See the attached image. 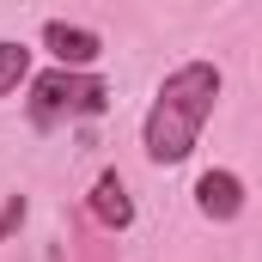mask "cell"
<instances>
[{
    "mask_svg": "<svg viewBox=\"0 0 262 262\" xmlns=\"http://www.w3.org/2000/svg\"><path fill=\"white\" fill-rule=\"evenodd\" d=\"M110 110V85L98 73H67V67H49V73H31V98H25V116L31 128H61V122H79V116H104Z\"/></svg>",
    "mask_w": 262,
    "mask_h": 262,
    "instance_id": "cell-2",
    "label": "cell"
},
{
    "mask_svg": "<svg viewBox=\"0 0 262 262\" xmlns=\"http://www.w3.org/2000/svg\"><path fill=\"white\" fill-rule=\"evenodd\" d=\"M244 201H250L244 177H238V171H226V165H213V171H201V177H195V213H201V220H213V226L238 220V213H244Z\"/></svg>",
    "mask_w": 262,
    "mask_h": 262,
    "instance_id": "cell-4",
    "label": "cell"
},
{
    "mask_svg": "<svg viewBox=\"0 0 262 262\" xmlns=\"http://www.w3.org/2000/svg\"><path fill=\"white\" fill-rule=\"evenodd\" d=\"M25 213H31V201H25V195H6V201H0V244L25 226Z\"/></svg>",
    "mask_w": 262,
    "mask_h": 262,
    "instance_id": "cell-7",
    "label": "cell"
},
{
    "mask_svg": "<svg viewBox=\"0 0 262 262\" xmlns=\"http://www.w3.org/2000/svg\"><path fill=\"white\" fill-rule=\"evenodd\" d=\"M37 43H43V49L55 55V67H67V73H92V61L104 55V37H98L92 25H67V18H43Z\"/></svg>",
    "mask_w": 262,
    "mask_h": 262,
    "instance_id": "cell-3",
    "label": "cell"
},
{
    "mask_svg": "<svg viewBox=\"0 0 262 262\" xmlns=\"http://www.w3.org/2000/svg\"><path fill=\"white\" fill-rule=\"evenodd\" d=\"M220 92H226V73H220L213 61H183V67H171V73L159 79L152 104H146L140 152H146L152 165H183V159L201 146V128H207Z\"/></svg>",
    "mask_w": 262,
    "mask_h": 262,
    "instance_id": "cell-1",
    "label": "cell"
},
{
    "mask_svg": "<svg viewBox=\"0 0 262 262\" xmlns=\"http://www.w3.org/2000/svg\"><path fill=\"white\" fill-rule=\"evenodd\" d=\"M18 85H31V49L18 37H0V98H12Z\"/></svg>",
    "mask_w": 262,
    "mask_h": 262,
    "instance_id": "cell-6",
    "label": "cell"
},
{
    "mask_svg": "<svg viewBox=\"0 0 262 262\" xmlns=\"http://www.w3.org/2000/svg\"><path fill=\"white\" fill-rule=\"evenodd\" d=\"M92 220L104 232H128L134 226V195L122 183V171H98V183H92Z\"/></svg>",
    "mask_w": 262,
    "mask_h": 262,
    "instance_id": "cell-5",
    "label": "cell"
}]
</instances>
